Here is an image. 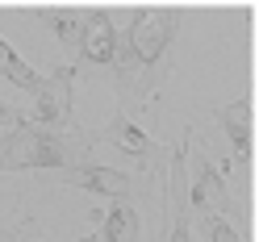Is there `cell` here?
<instances>
[{
    "label": "cell",
    "instance_id": "13",
    "mask_svg": "<svg viewBox=\"0 0 259 242\" xmlns=\"http://www.w3.org/2000/svg\"><path fill=\"white\" fill-rule=\"evenodd\" d=\"M13 121H21V113H17V109H9V105H0V130H9Z\"/></svg>",
    "mask_w": 259,
    "mask_h": 242
},
{
    "label": "cell",
    "instance_id": "4",
    "mask_svg": "<svg viewBox=\"0 0 259 242\" xmlns=\"http://www.w3.org/2000/svg\"><path fill=\"white\" fill-rule=\"evenodd\" d=\"M184 180H188V205H197L201 213H205L209 205H218L222 213H230V209H234V197H230V188H226V180L213 171V163H209L201 151L192 155V142H188V155H184Z\"/></svg>",
    "mask_w": 259,
    "mask_h": 242
},
{
    "label": "cell",
    "instance_id": "10",
    "mask_svg": "<svg viewBox=\"0 0 259 242\" xmlns=\"http://www.w3.org/2000/svg\"><path fill=\"white\" fill-rule=\"evenodd\" d=\"M0 75H5V79H13V84H17L21 92H29V96H34V92H38V84H42V75L29 67V63H25L17 51H13L5 38H0Z\"/></svg>",
    "mask_w": 259,
    "mask_h": 242
},
{
    "label": "cell",
    "instance_id": "11",
    "mask_svg": "<svg viewBox=\"0 0 259 242\" xmlns=\"http://www.w3.org/2000/svg\"><path fill=\"white\" fill-rule=\"evenodd\" d=\"M51 25L63 46H79V34H84V17L75 9H63V13H51Z\"/></svg>",
    "mask_w": 259,
    "mask_h": 242
},
{
    "label": "cell",
    "instance_id": "5",
    "mask_svg": "<svg viewBox=\"0 0 259 242\" xmlns=\"http://www.w3.org/2000/svg\"><path fill=\"white\" fill-rule=\"evenodd\" d=\"M63 180L71 188H84V192H96V197H109V201H125L134 192V180L117 167H96V163H75L63 171Z\"/></svg>",
    "mask_w": 259,
    "mask_h": 242
},
{
    "label": "cell",
    "instance_id": "8",
    "mask_svg": "<svg viewBox=\"0 0 259 242\" xmlns=\"http://www.w3.org/2000/svg\"><path fill=\"white\" fill-rule=\"evenodd\" d=\"M101 142H113V147H121L125 155H134L138 163H155V159L163 155V151H159V147H155V142L142 134L130 117H113L105 130H101Z\"/></svg>",
    "mask_w": 259,
    "mask_h": 242
},
{
    "label": "cell",
    "instance_id": "6",
    "mask_svg": "<svg viewBox=\"0 0 259 242\" xmlns=\"http://www.w3.org/2000/svg\"><path fill=\"white\" fill-rule=\"evenodd\" d=\"M218 121H222L226 138H230L238 163L247 167L251 155H255V109H251V101L242 96V101H234V105H222L218 109Z\"/></svg>",
    "mask_w": 259,
    "mask_h": 242
},
{
    "label": "cell",
    "instance_id": "7",
    "mask_svg": "<svg viewBox=\"0 0 259 242\" xmlns=\"http://www.w3.org/2000/svg\"><path fill=\"white\" fill-rule=\"evenodd\" d=\"M79 55H84L88 63H113L117 59V25L109 21V13H92V17L84 21Z\"/></svg>",
    "mask_w": 259,
    "mask_h": 242
},
{
    "label": "cell",
    "instance_id": "3",
    "mask_svg": "<svg viewBox=\"0 0 259 242\" xmlns=\"http://www.w3.org/2000/svg\"><path fill=\"white\" fill-rule=\"evenodd\" d=\"M75 84V63H67V67H59L55 75H42V84L34 92V125H42V130H71V88Z\"/></svg>",
    "mask_w": 259,
    "mask_h": 242
},
{
    "label": "cell",
    "instance_id": "12",
    "mask_svg": "<svg viewBox=\"0 0 259 242\" xmlns=\"http://www.w3.org/2000/svg\"><path fill=\"white\" fill-rule=\"evenodd\" d=\"M205 225H209V242H247V238H242L226 217H209Z\"/></svg>",
    "mask_w": 259,
    "mask_h": 242
},
{
    "label": "cell",
    "instance_id": "14",
    "mask_svg": "<svg viewBox=\"0 0 259 242\" xmlns=\"http://www.w3.org/2000/svg\"><path fill=\"white\" fill-rule=\"evenodd\" d=\"M75 242H96V234H84V238H75Z\"/></svg>",
    "mask_w": 259,
    "mask_h": 242
},
{
    "label": "cell",
    "instance_id": "2",
    "mask_svg": "<svg viewBox=\"0 0 259 242\" xmlns=\"http://www.w3.org/2000/svg\"><path fill=\"white\" fill-rule=\"evenodd\" d=\"M180 34V17L163 9H138L134 21L125 29V46H117V59L134 63V67H151L167 55V46Z\"/></svg>",
    "mask_w": 259,
    "mask_h": 242
},
{
    "label": "cell",
    "instance_id": "1",
    "mask_svg": "<svg viewBox=\"0 0 259 242\" xmlns=\"http://www.w3.org/2000/svg\"><path fill=\"white\" fill-rule=\"evenodd\" d=\"M88 142H75L67 134L42 130L34 121H17L0 142V171H29V167H59L67 171L84 163Z\"/></svg>",
    "mask_w": 259,
    "mask_h": 242
},
{
    "label": "cell",
    "instance_id": "9",
    "mask_svg": "<svg viewBox=\"0 0 259 242\" xmlns=\"http://www.w3.org/2000/svg\"><path fill=\"white\" fill-rule=\"evenodd\" d=\"M96 242H142V230H138V209L130 201H113L101 217V234Z\"/></svg>",
    "mask_w": 259,
    "mask_h": 242
}]
</instances>
